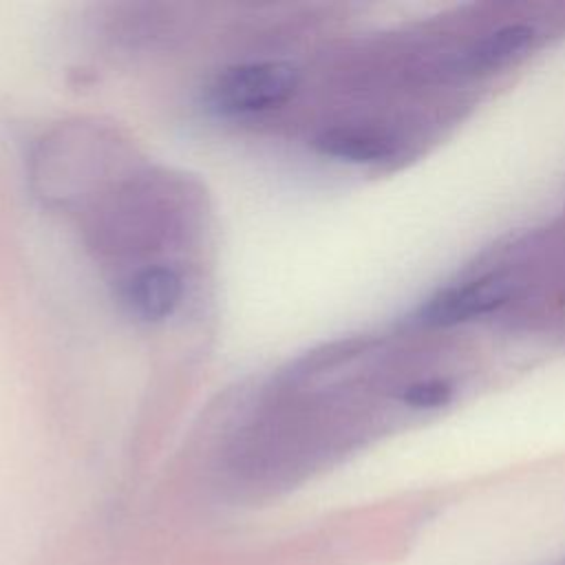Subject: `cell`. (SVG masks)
<instances>
[{
    "instance_id": "cell-1",
    "label": "cell",
    "mask_w": 565,
    "mask_h": 565,
    "mask_svg": "<svg viewBox=\"0 0 565 565\" xmlns=\"http://www.w3.org/2000/svg\"><path fill=\"white\" fill-rule=\"evenodd\" d=\"M298 88V68L289 62H249L225 68L210 86V104L223 115L269 110Z\"/></svg>"
},
{
    "instance_id": "cell-2",
    "label": "cell",
    "mask_w": 565,
    "mask_h": 565,
    "mask_svg": "<svg viewBox=\"0 0 565 565\" xmlns=\"http://www.w3.org/2000/svg\"><path fill=\"white\" fill-rule=\"evenodd\" d=\"M505 298H508V291L499 282L477 280L463 287L446 289L444 294L435 296L422 309V320L435 327H450V324L470 320L472 316H481L501 307Z\"/></svg>"
},
{
    "instance_id": "cell-3",
    "label": "cell",
    "mask_w": 565,
    "mask_h": 565,
    "mask_svg": "<svg viewBox=\"0 0 565 565\" xmlns=\"http://www.w3.org/2000/svg\"><path fill=\"white\" fill-rule=\"evenodd\" d=\"M181 294L183 285L177 271L168 267H148L130 278L126 302L141 320L159 322L177 309Z\"/></svg>"
},
{
    "instance_id": "cell-4",
    "label": "cell",
    "mask_w": 565,
    "mask_h": 565,
    "mask_svg": "<svg viewBox=\"0 0 565 565\" xmlns=\"http://www.w3.org/2000/svg\"><path fill=\"white\" fill-rule=\"evenodd\" d=\"M316 148L324 157L353 163H375L395 154L393 137L366 126H333L316 137Z\"/></svg>"
},
{
    "instance_id": "cell-5",
    "label": "cell",
    "mask_w": 565,
    "mask_h": 565,
    "mask_svg": "<svg viewBox=\"0 0 565 565\" xmlns=\"http://www.w3.org/2000/svg\"><path fill=\"white\" fill-rule=\"evenodd\" d=\"M534 40V29L527 24H508L486 35L470 53L468 62L475 68H497L525 51Z\"/></svg>"
},
{
    "instance_id": "cell-6",
    "label": "cell",
    "mask_w": 565,
    "mask_h": 565,
    "mask_svg": "<svg viewBox=\"0 0 565 565\" xmlns=\"http://www.w3.org/2000/svg\"><path fill=\"white\" fill-rule=\"evenodd\" d=\"M452 395V386L444 380H426L408 386L404 391V402L415 408H437L444 406Z\"/></svg>"
},
{
    "instance_id": "cell-7",
    "label": "cell",
    "mask_w": 565,
    "mask_h": 565,
    "mask_svg": "<svg viewBox=\"0 0 565 565\" xmlns=\"http://www.w3.org/2000/svg\"><path fill=\"white\" fill-rule=\"evenodd\" d=\"M554 565H565V558H563V561H558V563H554Z\"/></svg>"
}]
</instances>
